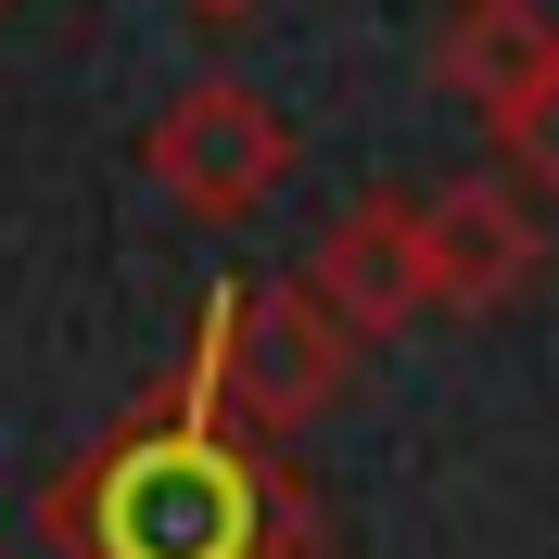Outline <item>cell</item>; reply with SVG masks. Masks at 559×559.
<instances>
[{
  "label": "cell",
  "mask_w": 559,
  "mask_h": 559,
  "mask_svg": "<svg viewBox=\"0 0 559 559\" xmlns=\"http://www.w3.org/2000/svg\"><path fill=\"white\" fill-rule=\"evenodd\" d=\"M38 534L51 559H293L318 547V509L191 369H166L38 484Z\"/></svg>",
  "instance_id": "6da1fadb"
},
{
  "label": "cell",
  "mask_w": 559,
  "mask_h": 559,
  "mask_svg": "<svg viewBox=\"0 0 559 559\" xmlns=\"http://www.w3.org/2000/svg\"><path fill=\"white\" fill-rule=\"evenodd\" d=\"M178 369L216 394V419H242L254 445L306 432V419H331L356 394V344L306 306V280H229V293L191 318V356H178Z\"/></svg>",
  "instance_id": "7a4b0ae2"
},
{
  "label": "cell",
  "mask_w": 559,
  "mask_h": 559,
  "mask_svg": "<svg viewBox=\"0 0 559 559\" xmlns=\"http://www.w3.org/2000/svg\"><path fill=\"white\" fill-rule=\"evenodd\" d=\"M140 166H153V191H166L178 216L242 229L280 178H293V128H280V103H254L242 76H191V90L140 128Z\"/></svg>",
  "instance_id": "3957f363"
},
{
  "label": "cell",
  "mask_w": 559,
  "mask_h": 559,
  "mask_svg": "<svg viewBox=\"0 0 559 559\" xmlns=\"http://www.w3.org/2000/svg\"><path fill=\"white\" fill-rule=\"evenodd\" d=\"M547 267V191L522 166H457L445 191H419V306H509Z\"/></svg>",
  "instance_id": "277c9868"
},
{
  "label": "cell",
  "mask_w": 559,
  "mask_h": 559,
  "mask_svg": "<svg viewBox=\"0 0 559 559\" xmlns=\"http://www.w3.org/2000/svg\"><path fill=\"white\" fill-rule=\"evenodd\" d=\"M293 280H306V306L331 318L356 356L394 344V331L419 318V191H356V204L306 242Z\"/></svg>",
  "instance_id": "5b68a950"
},
{
  "label": "cell",
  "mask_w": 559,
  "mask_h": 559,
  "mask_svg": "<svg viewBox=\"0 0 559 559\" xmlns=\"http://www.w3.org/2000/svg\"><path fill=\"white\" fill-rule=\"evenodd\" d=\"M432 76H445L471 128L509 153L534 128V103L559 90V13L547 0H445V26H432Z\"/></svg>",
  "instance_id": "8992f818"
},
{
  "label": "cell",
  "mask_w": 559,
  "mask_h": 559,
  "mask_svg": "<svg viewBox=\"0 0 559 559\" xmlns=\"http://www.w3.org/2000/svg\"><path fill=\"white\" fill-rule=\"evenodd\" d=\"M509 166H522L534 191H547V204H559V90H547V103H534V128L509 140Z\"/></svg>",
  "instance_id": "52a82bcc"
},
{
  "label": "cell",
  "mask_w": 559,
  "mask_h": 559,
  "mask_svg": "<svg viewBox=\"0 0 559 559\" xmlns=\"http://www.w3.org/2000/svg\"><path fill=\"white\" fill-rule=\"evenodd\" d=\"M191 13H216V26H229V13H254V0H191Z\"/></svg>",
  "instance_id": "ba28073f"
},
{
  "label": "cell",
  "mask_w": 559,
  "mask_h": 559,
  "mask_svg": "<svg viewBox=\"0 0 559 559\" xmlns=\"http://www.w3.org/2000/svg\"><path fill=\"white\" fill-rule=\"evenodd\" d=\"M293 559H318V547H293Z\"/></svg>",
  "instance_id": "9c48e42d"
},
{
  "label": "cell",
  "mask_w": 559,
  "mask_h": 559,
  "mask_svg": "<svg viewBox=\"0 0 559 559\" xmlns=\"http://www.w3.org/2000/svg\"><path fill=\"white\" fill-rule=\"evenodd\" d=\"M0 13H13V0H0Z\"/></svg>",
  "instance_id": "30bf717a"
}]
</instances>
